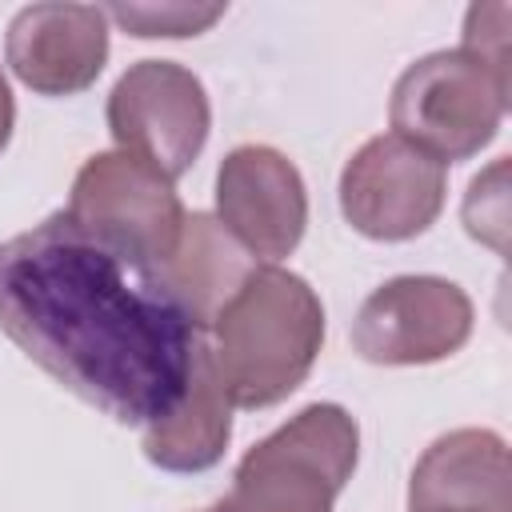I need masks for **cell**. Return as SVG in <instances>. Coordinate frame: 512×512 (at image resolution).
I'll use <instances>...</instances> for the list:
<instances>
[{
	"mask_svg": "<svg viewBox=\"0 0 512 512\" xmlns=\"http://www.w3.org/2000/svg\"><path fill=\"white\" fill-rule=\"evenodd\" d=\"M252 268L256 260L220 228L216 216L188 212L172 256L160 264V280L196 324V332H208Z\"/></svg>",
	"mask_w": 512,
	"mask_h": 512,
	"instance_id": "4fadbf2b",
	"label": "cell"
},
{
	"mask_svg": "<svg viewBox=\"0 0 512 512\" xmlns=\"http://www.w3.org/2000/svg\"><path fill=\"white\" fill-rule=\"evenodd\" d=\"M360 460V428L340 404H308L244 452L220 512H332Z\"/></svg>",
	"mask_w": 512,
	"mask_h": 512,
	"instance_id": "3957f363",
	"label": "cell"
},
{
	"mask_svg": "<svg viewBox=\"0 0 512 512\" xmlns=\"http://www.w3.org/2000/svg\"><path fill=\"white\" fill-rule=\"evenodd\" d=\"M408 512H512L504 436L492 428H456L432 440L412 468Z\"/></svg>",
	"mask_w": 512,
	"mask_h": 512,
	"instance_id": "8fae6325",
	"label": "cell"
},
{
	"mask_svg": "<svg viewBox=\"0 0 512 512\" xmlns=\"http://www.w3.org/2000/svg\"><path fill=\"white\" fill-rule=\"evenodd\" d=\"M208 332L232 408H272L312 372L324 344V304L304 276L256 264Z\"/></svg>",
	"mask_w": 512,
	"mask_h": 512,
	"instance_id": "7a4b0ae2",
	"label": "cell"
},
{
	"mask_svg": "<svg viewBox=\"0 0 512 512\" xmlns=\"http://www.w3.org/2000/svg\"><path fill=\"white\" fill-rule=\"evenodd\" d=\"M472 300L444 276H392L352 320V348L368 364L412 368L456 356L472 336Z\"/></svg>",
	"mask_w": 512,
	"mask_h": 512,
	"instance_id": "52a82bcc",
	"label": "cell"
},
{
	"mask_svg": "<svg viewBox=\"0 0 512 512\" xmlns=\"http://www.w3.org/2000/svg\"><path fill=\"white\" fill-rule=\"evenodd\" d=\"M512 80L464 48L428 52L392 88V136L436 156L444 168L484 152L508 112Z\"/></svg>",
	"mask_w": 512,
	"mask_h": 512,
	"instance_id": "277c9868",
	"label": "cell"
},
{
	"mask_svg": "<svg viewBox=\"0 0 512 512\" xmlns=\"http://www.w3.org/2000/svg\"><path fill=\"white\" fill-rule=\"evenodd\" d=\"M204 512H220V504H212V508H204Z\"/></svg>",
	"mask_w": 512,
	"mask_h": 512,
	"instance_id": "ac0fdd59",
	"label": "cell"
},
{
	"mask_svg": "<svg viewBox=\"0 0 512 512\" xmlns=\"http://www.w3.org/2000/svg\"><path fill=\"white\" fill-rule=\"evenodd\" d=\"M448 168L416 144L384 132L364 140L340 172V212L368 240H412L436 224Z\"/></svg>",
	"mask_w": 512,
	"mask_h": 512,
	"instance_id": "ba28073f",
	"label": "cell"
},
{
	"mask_svg": "<svg viewBox=\"0 0 512 512\" xmlns=\"http://www.w3.org/2000/svg\"><path fill=\"white\" fill-rule=\"evenodd\" d=\"M212 108L200 76L176 60L132 64L108 96V132L168 180L184 176L208 144Z\"/></svg>",
	"mask_w": 512,
	"mask_h": 512,
	"instance_id": "8992f818",
	"label": "cell"
},
{
	"mask_svg": "<svg viewBox=\"0 0 512 512\" xmlns=\"http://www.w3.org/2000/svg\"><path fill=\"white\" fill-rule=\"evenodd\" d=\"M0 332L116 424L148 428L184 396L204 332L144 264L52 212L0 240Z\"/></svg>",
	"mask_w": 512,
	"mask_h": 512,
	"instance_id": "6da1fadb",
	"label": "cell"
},
{
	"mask_svg": "<svg viewBox=\"0 0 512 512\" xmlns=\"http://www.w3.org/2000/svg\"><path fill=\"white\" fill-rule=\"evenodd\" d=\"M4 60L40 96H76L108 64V16L96 4H28L12 16Z\"/></svg>",
	"mask_w": 512,
	"mask_h": 512,
	"instance_id": "30bf717a",
	"label": "cell"
},
{
	"mask_svg": "<svg viewBox=\"0 0 512 512\" xmlns=\"http://www.w3.org/2000/svg\"><path fill=\"white\" fill-rule=\"evenodd\" d=\"M12 124H16V104H12V88H8V80L0 72V152L12 140Z\"/></svg>",
	"mask_w": 512,
	"mask_h": 512,
	"instance_id": "e0dca14e",
	"label": "cell"
},
{
	"mask_svg": "<svg viewBox=\"0 0 512 512\" xmlns=\"http://www.w3.org/2000/svg\"><path fill=\"white\" fill-rule=\"evenodd\" d=\"M216 220L252 260L292 256L308 224L300 168L268 144L232 148L216 168Z\"/></svg>",
	"mask_w": 512,
	"mask_h": 512,
	"instance_id": "9c48e42d",
	"label": "cell"
},
{
	"mask_svg": "<svg viewBox=\"0 0 512 512\" xmlns=\"http://www.w3.org/2000/svg\"><path fill=\"white\" fill-rule=\"evenodd\" d=\"M232 440V400L212 364L208 340L196 344L192 372L176 408L144 428V456L160 472H208Z\"/></svg>",
	"mask_w": 512,
	"mask_h": 512,
	"instance_id": "7c38bea8",
	"label": "cell"
},
{
	"mask_svg": "<svg viewBox=\"0 0 512 512\" xmlns=\"http://www.w3.org/2000/svg\"><path fill=\"white\" fill-rule=\"evenodd\" d=\"M64 212L92 240L112 244L156 268L172 256L188 216L172 180L120 148L84 160Z\"/></svg>",
	"mask_w": 512,
	"mask_h": 512,
	"instance_id": "5b68a950",
	"label": "cell"
},
{
	"mask_svg": "<svg viewBox=\"0 0 512 512\" xmlns=\"http://www.w3.org/2000/svg\"><path fill=\"white\" fill-rule=\"evenodd\" d=\"M504 176H508V156H500L488 172H480L468 184L464 196V228L472 240L504 252V232H508V192H504Z\"/></svg>",
	"mask_w": 512,
	"mask_h": 512,
	"instance_id": "9a60e30c",
	"label": "cell"
},
{
	"mask_svg": "<svg viewBox=\"0 0 512 512\" xmlns=\"http://www.w3.org/2000/svg\"><path fill=\"white\" fill-rule=\"evenodd\" d=\"M508 4H472L464 16L460 48L480 56L492 72L508 76Z\"/></svg>",
	"mask_w": 512,
	"mask_h": 512,
	"instance_id": "2e32d148",
	"label": "cell"
},
{
	"mask_svg": "<svg viewBox=\"0 0 512 512\" xmlns=\"http://www.w3.org/2000/svg\"><path fill=\"white\" fill-rule=\"evenodd\" d=\"M104 16L140 40H184L208 32L224 16V4H112L104 8Z\"/></svg>",
	"mask_w": 512,
	"mask_h": 512,
	"instance_id": "5bb4252c",
	"label": "cell"
}]
</instances>
